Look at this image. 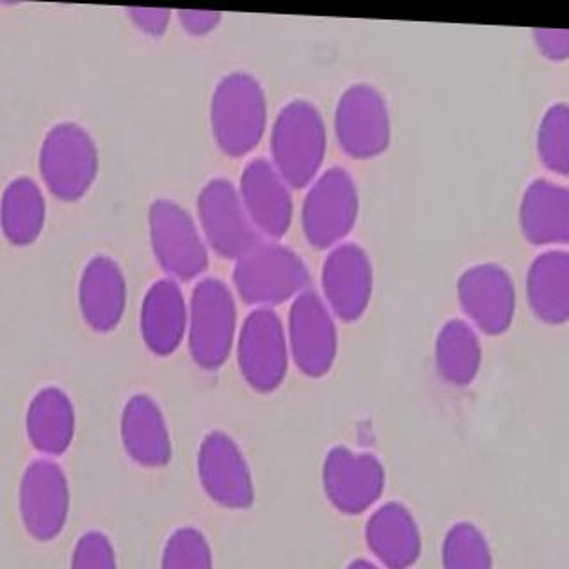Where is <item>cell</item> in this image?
<instances>
[{"label": "cell", "instance_id": "6da1fadb", "mask_svg": "<svg viewBox=\"0 0 569 569\" xmlns=\"http://www.w3.org/2000/svg\"><path fill=\"white\" fill-rule=\"evenodd\" d=\"M326 148L328 133L319 109L307 100L287 103L272 127L271 164L290 189H302L319 177Z\"/></svg>", "mask_w": 569, "mask_h": 569}, {"label": "cell", "instance_id": "7a4b0ae2", "mask_svg": "<svg viewBox=\"0 0 569 569\" xmlns=\"http://www.w3.org/2000/svg\"><path fill=\"white\" fill-rule=\"evenodd\" d=\"M210 123L222 153L248 156L262 141L267 129V98L262 84L240 71L224 77L213 91Z\"/></svg>", "mask_w": 569, "mask_h": 569}, {"label": "cell", "instance_id": "3957f363", "mask_svg": "<svg viewBox=\"0 0 569 569\" xmlns=\"http://www.w3.org/2000/svg\"><path fill=\"white\" fill-rule=\"evenodd\" d=\"M233 284L242 301L267 308L298 298L310 284V272L292 249L260 240L237 260Z\"/></svg>", "mask_w": 569, "mask_h": 569}, {"label": "cell", "instance_id": "277c9868", "mask_svg": "<svg viewBox=\"0 0 569 569\" xmlns=\"http://www.w3.org/2000/svg\"><path fill=\"white\" fill-rule=\"evenodd\" d=\"M236 331V299L228 284L216 278L201 280L192 290L187 320L192 360L201 369H219L230 358Z\"/></svg>", "mask_w": 569, "mask_h": 569}, {"label": "cell", "instance_id": "5b68a950", "mask_svg": "<svg viewBox=\"0 0 569 569\" xmlns=\"http://www.w3.org/2000/svg\"><path fill=\"white\" fill-rule=\"evenodd\" d=\"M100 168L93 138L77 123H59L47 133L40 151L44 186L62 201H77L93 186Z\"/></svg>", "mask_w": 569, "mask_h": 569}, {"label": "cell", "instance_id": "8992f818", "mask_svg": "<svg viewBox=\"0 0 569 569\" xmlns=\"http://www.w3.org/2000/svg\"><path fill=\"white\" fill-rule=\"evenodd\" d=\"M360 196L343 168H329L311 182L302 204V231L313 248H333L358 221Z\"/></svg>", "mask_w": 569, "mask_h": 569}, {"label": "cell", "instance_id": "52a82bcc", "mask_svg": "<svg viewBox=\"0 0 569 569\" xmlns=\"http://www.w3.org/2000/svg\"><path fill=\"white\" fill-rule=\"evenodd\" d=\"M157 262L174 280L189 281L209 267V248L194 219L180 204L159 200L148 213Z\"/></svg>", "mask_w": 569, "mask_h": 569}, {"label": "cell", "instance_id": "ba28073f", "mask_svg": "<svg viewBox=\"0 0 569 569\" xmlns=\"http://www.w3.org/2000/svg\"><path fill=\"white\" fill-rule=\"evenodd\" d=\"M240 373L260 393L280 388L289 370V340L283 322L271 308L249 313L237 340Z\"/></svg>", "mask_w": 569, "mask_h": 569}, {"label": "cell", "instance_id": "9c48e42d", "mask_svg": "<svg viewBox=\"0 0 569 569\" xmlns=\"http://www.w3.org/2000/svg\"><path fill=\"white\" fill-rule=\"evenodd\" d=\"M338 144L352 159H373L391 139L387 100L369 84H355L340 97L335 111Z\"/></svg>", "mask_w": 569, "mask_h": 569}, {"label": "cell", "instance_id": "30bf717a", "mask_svg": "<svg viewBox=\"0 0 569 569\" xmlns=\"http://www.w3.org/2000/svg\"><path fill=\"white\" fill-rule=\"evenodd\" d=\"M198 218L207 246L219 257L239 260L260 242L239 191L224 178H213L198 196Z\"/></svg>", "mask_w": 569, "mask_h": 569}, {"label": "cell", "instance_id": "8fae6325", "mask_svg": "<svg viewBox=\"0 0 569 569\" xmlns=\"http://www.w3.org/2000/svg\"><path fill=\"white\" fill-rule=\"evenodd\" d=\"M289 352L308 378H322L333 367L338 331L325 299L305 290L293 299L289 316Z\"/></svg>", "mask_w": 569, "mask_h": 569}, {"label": "cell", "instance_id": "7c38bea8", "mask_svg": "<svg viewBox=\"0 0 569 569\" xmlns=\"http://www.w3.org/2000/svg\"><path fill=\"white\" fill-rule=\"evenodd\" d=\"M70 512V486L58 462L38 459L23 471L20 516L36 541H52L64 529Z\"/></svg>", "mask_w": 569, "mask_h": 569}, {"label": "cell", "instance_id": "4fadbf2b", "mask_svg": "<svg viewBox=\"0 0 569 569\" xmlns=\"http://www.w3.org/2000/svg\"><path fill=\"white\" fill-rule=\"evenodd\" d=\"M326 497L343 515H361L378 502L387 485L381 461L369 452L337 447L322 468Z\"/></svg>", "mask_w": 569, "mask_h": 569}, {"label": "cell", "instance_id": "5bb4252c", "mask_svg": "<svg viewBox=\"0 0 569 569\" xmlns=\"http://www.w3.org/2000/svg\"><path fill=\"white\" fill-rule=\"evenodd\" d=\"M198 473L204 493L227 509H249L254 502V485L244 453L230 436L210 432L198 453Z\"/></svg>", "mask_w": 569, "mask_h": 569}, {"label": "cell", "instance_id": "9a60e30c", "mask_svg": "<svg viewBox=\"0 0 569 569\" xmlns=\"http://www.w3.org/2000/svg\"><path fill=\"white\" fill-rule=\"evenodd\" d=\"M459 302L471 322L488 335L511 328L516 313V289L509 272L497 263H480L462 272Z\"/></svg>", "mask_w": 569, "mask_h": 569}, {"label": "cell", "instance_id": "2e32d148", "mask_svg": "<svg viewBox=\"0 0 569 569\" xmlns=\"http://www.w3.org/2000/svg\"><path fill=\"white\" fill-rule=\"evenodd\" d=\"M373 272L369 254L358 244H340L322 266V292L329 311L346 322L361 319L372 299Z\"/></svg>", "mask_w": 569, "mask_h": 569}, {"label": "cell", "instance_id": "e0dca14e", "mask_svg": "<svg viewBox=\"0 0 569 569\" xmlns=\"http://www.w3.org/2000/svg\"><path fill=\"white\" fill-rule=\"evenodd\" d=\"M237 191L258 233L272 240L287 236L293 218L292 194L269 160H251Z\"/></svg>", "mask_w": 569, "mask_h": 569}, {"label": "cell", "instance_id": "ac0fdd59", "mask_svg": "<svg viewBox=\"0 0 569 569\" xmlns=\"http://www.w3.org/2000/svg\"><path fill=\"white\" fill-rule=\"evenodd\" d=\"M365 541L373 557L388 569H409L422 553V536L408 507L388 502L370 516Z\"/></svg>", "mask_w": 569, "mask_h": 569}, {"label": "cell", "instance_id": "d6986e66", "mask_svg": "<svg viewBox=\"0 0 569 569\" xmlns=\"http://www.w3.org/2000/svg\"><path fill=\"white\" fill-rule=\"evenodd\" d=\"M79 302L82 317L94 331L107 333L120 325L127 307V281L112 258L97 257L86 266Z\"/></svg>", "mask_w": 569, "mask_h": 569}, {"label": "cell", "instance_id": "ffe728a7", "mask_svg": "<svg viewBox=\"0 0 569 569\" xmlns=\"http://www.w3.org/2000/svg\"><path fill=\"white\" fill-rule=\"evenodd\" d=\"M189 307L174 280L151 284L141 307V335L153 355L168 356L177 351L187 335Z\"/></svg>", "mask_w": 569, "mask_h": 569}, {"label": "cell", "instance_id": "44dd1931", "mask_svg": "<svg viewBox=\"0 0 569 569\" xmlns=\"http://www.w3.org/2000/svg\"><path fill=\"white\" fill-rule=\"evenodd\" d=\"M121 438L133 461L142 467H166L173 456L162 409L150 396L139 393L127 402L121 417Z\"/></svg>", "mask_w": 569, "mask_h": 569}, {"label": "cell", "instance_id": "7402d4cb", "mask_svg": "<svg viewBox=\"0 0 569 569\" xmlns=\"http://www.w3.org/2000/svg\"><path fill=\"white\" fill-rule=\"evenodd\" d=\"M525 239L536 246L566 244L569 240V192L550 180H533L520 207Z\"/></svg>", "mask_w": 569, "mask_h": 569}, {"label": "cell", "instance_id": "603a6c76", "mask_svg": "<svg viewBox=\"0 0 569 569\" xmlns=\"http://www.w3.org/2000/svg\"><path fill=\"white\" fill-rule=\"evenodd\" d=\"M27 436L32 447L47 456H61L76 436V408L61 388L36 393L27 409Z\"/></svg>", "mask_w": 569, "mask_h": 569}, {"label": "cell", "instance_id": "cb8c5ba5", "mask_svg": "<svg viewBox=\"0 0 569 569\" xmlns=\"http://www.w3.org/2000/svg\"><path fill=\"white\" fill-rule=\"evenodd\" d=\"M530 308L547 325L569 319V257L566 251H547L533 260L527 276Z\"/></svg>", "mask_w": 569, "mask_h": 569}, {"label": "cell", "instance_id": "d4e9b609", "mask_svg": "<svg viewBox=\"0 0 569 569\" xmlns=\"http://www.w3.org/2000/svg\"><path fill=\"white\" fill-rule=\"evenodd\" d=\"M44 219L47 203L34 180L17 178L6 187L0 201V227L11 244H32L43 231Z\"/></svg>", "mask_w": 569, "mask_h": 569}, {"label": "cell", "instance_id": "484cf974", "mask_svg": "<svg viewBox=\"0 0 569 569\" xmlns=\"http://www.w3.org/2000/svg\"><path fill=\"white\" fill-rule=\"evenodd\" d=\"M436 367L445 381L467 387L479 373L482 346L476 329L465 320H449L436 338Z\"/></svg>", "mask_w": 569, "mask_h": 569}, {"label": "cell", "instance_id": "4316f807", "mask_svg": "<svg viewBox=\"0 0 569 569\" xmlns=\"http://www.w3.org/2000/svg\"><path fill=\"white\" fill-rule=\"evenodd\" d=\"M441 562L443 569H493V553L482 530L462 521L445 536Z\"/></svg>", "mask_w": 569, "mask_h": 569}, {"label": "cell", "instance_id": "83f0119b", "mask_svg": "<svg viewBox=\"0 0 569 569\" xmlns=\"http://www.w3.org/2000/svg\"><path fill=\"white\" fill-rule=\"evenodd\" d=\"M539 160L553 173L566 177L569 171V109L566 103L551 106L538 130Z\"/></svg>", "mask_w": 569, "mask_h": 569}, {"label": "cell", "instance_id": "f1b7e54d", "mask_svg": "<svg viewBox=\"0 0 569 569\" xmlns=\"http://www.w3.org/2000/svg\"><path fill=\"white\" fill-rule=\"evenodd\" d=\"M160 569H213L209 539L194 527L174 530L162 551Z\"/></svg>", "mask_w": 569, "mask_h": 569}, {"label": "cell", "instance_id": "f546056e", "mask_svg": "<svg viewBox=\"0 0 569 569\" xmlns=\"http://www.w3.org/2000/svg\"><path fill=\"white\" fill-rule=\"evenodd\" d=\"M71 569H118L114 547L106 533L89 530L80 536L71 556Z\"/></svg>", "mask_w": 569, "mask_h": 569}, {"label": "cell", "instance_id": "4dcf8cb0", "mask_svg": "<svg viewBox=\"0 0 569 569\" xmlns=\"http://www.w3.org/2000/svg\"><path fill=\"white\" fill-rule=\"evenodd\" d=\"M533 40L545 58L565 61L569 53V32L559 29H536Z\"/></svg>", "mask_w": 569, "mask_h": 569}, {"label": "cell", "instance_id": "1f68e13d", "mask_svg": "<svg viewBox=\"0 0 569 569\" xmlns=\"http://www.w3.org/2000/svg\"><path fill=\"white\" fill-rule=\"evenodd\" d=\"M129 17L139 31L150 36H162L171 22V11L160 8H130Z\"/></svg>", "mask_w": 569, "mask_h": 569}, {"label": "cell", "instance_id": "d6a6232c", "mask_svg": "<svg viewBox=\"0 0 569 569\" xmlns=\"http://www.w3.org/2000/svg\"><path fill=\"white\" fill-rule=\"evenodd\" d=\"M178 20L189 34L203 36L212 32L221 22V13L218 11H178Z\"/></svg>", "mask_w": 569, "mask_h": 569}, {"label": "cell", "instance_id": "836d02e7", "mask_svg": "<svg viewBox=\"0 0 569 569\" xmlns=\"http://www.w3.org/2000/svg\"><path fill=\"white\" fill-rule=\"evenodd\" d=\"M347 569H381L378 566L370 562V560L358 559L352 560L351 565L347 566Z\"/></svg>", "mask_w": 569, "mask_h": 569}]
</instances>
